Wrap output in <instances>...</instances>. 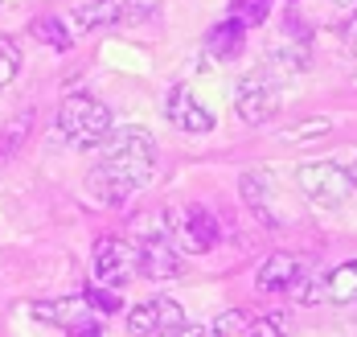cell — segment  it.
Wrapping results in <instances>:
<instances>
[{"instance_id":"cell-29","label":"cell","mask_w":357,"mask_h":337,"mask_svg":"<svg viewBox=\"0 0 357 337\" xmlns=\"http://www.w3.org/2000/svg\"><path fill=\"white\" fill-rule=\"evenodd\" d=\"M349 50H354V58H357V25H354V33H349Z\"/></svg>"},{"instance_id":"cell-27","label":"cell","mask_w":357,"mask_h":337,"mask_svg":"<svg viewBox=\"0 0 357 337\" xmlns=\"http://www.w3.org/2000/svg\"><path fill=\"white\" fill-rule=\"evenodd\" d=\"M345 173H349V186H354V193H357V156H354V165H345Z\"/></svg>"},{"instance_id":"cell-14","label":"cell","mask_w":357,"mask_h":337,"mask_svg":"<svg viewBox=\"0 0 357 337\" xmlns=\"http://www.w3.org/2000/svg\"><path fill=\"white\" fill-rule=\"evenodd\" d=\"M115 21H123V17H119V0H86V4L74 8L70 33H91V29L115 25Z\"/></svg>"},{"instance_id":"cell-26","label":"cell","mask_w":357,"mask_h":337,"mask_svg":"<svg viewBox=\"0 0 357 337\" xmlns=\"http://www.w3.org/2000/svg\"><path fill=\"white\" fill-rule=\"evenodd\" d=\"M70 337H103V329H99V321H91V317H86L82 325H74V329H70Z\"/></svg>"},{"instance_id":"cell-19","label":"cell","mask_w":357,"mask_h":337,"mask_svg":"<svg viewBox=\"0 0 357 337\" xmlns=\"http://www.w3.org/2000/svg\"><path fill=\"white\" fill-rule=\"evenodd\" d=\"M247 325H250V317L243 308H226L214 325L206 329V337H238V334H247Z\"/></svg>"},{"instance_id":"cell-20","label":"cell","mask_w":357,"mask_h":337,"mask_svg":"<svg viewBox=\"0 0 357 337\" xmlns=\"http://www.w3.org/2000/svg\"><path fill=\"white\" fill-rule=\"evenodd\" d=\"M82 300H86V308H91V313H99V317H111V313H119V308H123L119 292H115V288H103V284H99V288H86Z\"/></svg>"},{"instance_id":"cell-23","label":"cell","mask_w":357,"mask_h":337,"mask_svg":"<svg viewBox=\"0 0 357 337\" xmlns=\"http://www.w3.org/2000/svg\"><path fill=\"white\" fill-rule=\"evenodd\" d=\"M287 321L280 313H267V317H259V321H250L247 325V337H284Z\"/></svg>"},{"instance_id":"cell-22","label":"cell","mask_w":357,"mask_h":337,"mask_svg":"<svg viewBox=\"0 0 357 337\" xmlns=\"http://www.w3.org/2000/svg\"><path fill=\"white\" fill-rule=\"evenodd\" d=\"M333 132V119L321 115V119H304V123H296V128H287L284 140H312V136H328Z\"/></svg>"},{"instance_id":"cell-9","label":"cell","mask_w":357,"mask_h":337,"mask_svg":"<svg viewBox=\"0 0 357 337\" xmlns=\"http://www.w3.org/2000/svg\"><path fill=\"white\" fill-rule=\"evenodd\" d=\"M136 267H140L144 280L152 284H165L181 271V255H177V243L173 239H136Z\"/></svg>"},{"instance_id":"cell-11","label":"cell","mask_w":357,"mask_h":337,"mask_svg":"<svg viewBox=\"0 0 357 337\" xmlns=\"http://www.w3.org/2000/svg\"><path fill=\"white\" fill-rule=\"evenodd\" d=\"M165 112H169V119H173V128L189 132V136H202V132H210V128H214V112H210V107H202L185 82H177V87L169 91Z\"/></svg>"},{"instance_id":"cell-18","label":"cell","mask_w":357,"mask_h":337,"mask_svg":"<svg viewBox=\"0 0 357 337\" xmlns=\"http://www.w3.org/2000/svg\"><path fill=\"white\" fill-rule=\"evenodd\" d=\"M271 17V0H230V21H238L243 29L263 25Z\"/></svg>"},{"instance_id":"cell-4","label":"cell","mask_w":357,"mask_h":337,"mask_svg":"<svg viewBox=\"0 0 357 337\" xmlns=\"http://www.w3.org/2000/svg\"><path fill=\"white\" fill-rule=\"evenodd\" d=\"M95 276H99V284L103 288H128L136 276H140V267H136V247L128 243V239H99L95 243Z\"/></svg>"},{"instance_id":"cell-30","label":"cell","mask_w":357,"mask_h":337,"mask_svg":"<svg viewBox=\"0 0 357 337\" xmlns=\"http://www.w3.org/2000/svg\"><path fill=\"white\" fill-rule=\"evenodd\" d=\"M291 4H296V0H291Z\"/></svg>"},{"instance_id":"cell-21","label":"cell","mask_w":357,"mask_h":337,"mask_svg":"<svg viewBox=\"0 0 357 337\" xmlns=\"http://www.w3.org/2000/svg\"><path fill=\"white\" fill-rule=\"evenodd\" d=\"M21 75V50L13 38H0V91Z\"/></svg>"},{"instance_id":"cell-28","label":"cell","mask_w":357,"mask_h":337,"mask_svg":"<svg viewBox=\"0 0 357 337\" xmlns=\"http://www.w3.org/2000/svg\"><path fill=\"white\" fill-rule=\"evenodd\" d=\"M337 8H357V0H333Z\"/></svg>"},{"instance_id":"cell-10","label":"cell","mask_w":357,"mask_h":337,"mask_svg":"<svg viewBox=\"0 0 357 337\" xmlns=\"http://www.w3.org/2000/svg\"><path fill=\"white\" fill-rule=\"evenodd\" d=\"M304 260L300 255H287V251H275V255H267V260L259 263V276H255V288L263 292V297H271V292H296L300 284H304Z\"/></svg>"},{"instance_id":"cell-15","label":"cell","mask_w":357,"mask_h":337,"mask_svg":"<svg viewBox=\"0 0 357 337\" xmlns=\"http://www.w3.org/2000/svg\"><path fill=\"white\" fill-rule=\"evenodd\" d=\"M243 197H247V206L255 210L259 223H280V214H275V189H271L267 177L247 173V177H243Z\"/></svg>"},{"instance_id":"cell-13","label":"cell","mask_w":357,"mask_h":337,"mask_svg":"<svg viewBox=\"0 0 357 337\" xmlns=\"http://www.w3.org/2000/svg\"><path fill=\"white\" fill-rule=\"evenodd\" d=\"M243 45H247V29L238 25V21H218L210 25V33H206V50L214 54L218 62H230V58H238L243 54Z\"/></svg>"},{"instance_id":"cell-25","label":"cell","mask_w":357,"mask_h":337,"mask_svg":"<svg viewBox=\"0 0 357 337\" xmlns=\"http://www.w3.org/2000/svg\"><path fill=\"white\" fill-rule=\"evenodd\" d=\"M160 337H206V325H193V321H185V325H177L173 334H160Z\"/></svg>"},{"instance_id":"cell-5","label":"cell","mask_w":357,"mask_h":337,"mask_svg":"<svg viewBox=\"0 0 357 337\" xmlns=\"http://www.w3.org/2000/svg\"><path fill=\"white\" fill-rule=\"evenodd\" d=\"M222 230H218V218L206 210V206H185L177 218H173V243L177 251H193V255H206L214 251Z\"/></svg>"},{"instance_id":"cell-17","label":"cell","mask_w":357,"mask_h":337,"mask_svg":"<svg viewBox=\"0 0 357 337\" xmlns=\"http://www.w3.org/2000/svg\"><path fill=\"white\" fill-rule=\"evenodd\" d=\"M29 128H33V112L13 115V123H8V128H0V165H4L8 156H17V152H21L25 136H29Z\"/></svg>"},{"instance_id":"cell-12","label":"cell","mask_w":357,"mask_h":337,"mask_svg":"<svg viewBox=\"0 0 357 337\" xmlns=\"http://www.w3.org/2000/svg\"><path fill=\"white\" fill-rule=\"evenodd\" d=\"M86 300L82 297H58V300H37L33 304V317L45 321V325H62V329H74L86 321Z\"/></svg>"},{"instance_id":"cell-1","label":"cell","mask_w":357,"mask_h":337,"mask_svg":"<svg viewBox=\"0 0 357 337\" xmlns=\"http://www.w3.org/2000/svg\"><path fill=\"white\" fill-rule=\"evenodd\" d=\"M156 169V140L148 128H111L103 140V160L86 173V193L99 206H123L136 189L152 181Z\"/></svg>"},{"instance_id":"cell-24","label":"cell","mask_w":357,"mask_h":337,"mask_svg":"<svg viewBox=\"0 0 357 337\" xmlns=\"http://www.w3.org/2000/svg\"><path fill=\"white\" fill-rule=\"evenodd\" d=\"M156 8H160V0H119V17H128V21H144Z\"/></svg>"},{"instance_id":"cell-16","label":"cell","mask_w":357,"mask_h":337,"mask_svg":"<svg viewBox=\"0 0 357 337\" xmlns=\"http://www.w3.org/2000/svg\"><path fill=\"white\" fill-rule=\"evenodd\" d=\"M29 33H33L41 45H50L54 54H66V50L74 45L70 25H66L62 17H54V13H45V17H33V21H29Z\"/></svg>"},{"instance_id":"cell-2","label":"cell","mask_w":357,"mask_h":337,"mask_svg":"<svg viewBox=\"0 0 357 337\" xmlns=\"http://www.w3.org/2000/svg\"><path fill=\"white\" fill-rule=\"evenodd\" d=\"M58 132L70 140L74 149H99L111 136V112L99 99L74 91V95H66L58 103Z\"/></svg>"},{"instance_id":"cell-3","label":"cell","mask_w":357,"mask_h":337,"mask_svg":"<svg viewBox=\"0 0 357 337\" xmlns=\"http://www.w3.org/2000/svg\"><path fill=\"white\" fill-rule=\"evenodd\" d=\"M296 186L317 206H341L354 193L345 165H337V160H308V165H300L296 169Z\"/></svg>"},{"instance_id":"cell-6","label":"cell","mask_w":357,"mask_h":337,"mask_svg":"<svg viewBox=\"0 0 357 337\" xmlns=\"http://www.w3.org/2000/svg\"><path fill=\"white\" fill-rule=\"evenodd\" d=\"M234 107H238V115L247 123H263V119H271V115L280 112V91H275V82L263 70H250L234 87Z\"/></svg>"},{"instance_id":"cell-8","label":"cell","mask_w":357,"mask_h":337,"mask_svg":"<svg viewBox=\"0 0 357 337\" xmlns=\"http://www.w3.org/2000/svg\"><path fill=\"white\" fill-rule=\"evenodd\" d=\"M296 300H333V304H349V300H357V260L349 263H337L333 271H324L321 280H304L296 292H291Z\"/></svg>"},{"instance_id":"cell-7","label":"cell","mask_w":357,"mask_h":337,"mask_svg":"<svg viewBox=\"0 0 357 337\" xmlns=\"http://www.w3.org/2000/svg\"><path fill=\"white\" fill-rule=\"evenodd\" d=\"M177 325H185V308L169 297H152L128 313V334L132 337H160L173 334Z\"/></svg>"}]
</instances>
